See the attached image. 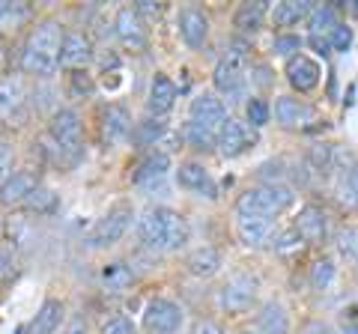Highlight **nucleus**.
<instances>
[{
    "instance_id": "1",
    "label": "nucleus",
    "mask_w": 358,
    "mask_h": 334,
    "mask_svg": "<svg viewBox=\"0 0 358 334\" xmlns=\"http://www.w3.org/2000/svg\"><path fill=\"white\" fill-rule=\"evenodd\" d=\"M138 236L152 251H179L188 242V224L173 209L152 206L138 218Z\"/></svg>"
},
{
    "instance_id": "2",
    "label": "nucleus",
    "mask_w": 358,
    "mask_h": 334,
    "mask_svg": "<svg viewBox=\"0 0 358 334\" xmlns=\"http://www.w3.org/2000/svg\"><path fill=\"white\" fill-rule=\"evenodd\" d=\"M63 36L66 30L60 27V21H42L33 27L24 54H21V66L30 75H54L60 66V51H63Z\"/></svg>"
},
{
    "instance_id": "3",
    "label": "nucleus",
    "mask_w": 358,
    "mask_h": 334,
    "mask_svg": "<svg viewBox=\"0 0 358 334\" xmlns=\"http://www.w3.org/2000/svg\"><path fill=\"white\" fill-rule=\"evenodd\" d=\"M296 203V191L284 182H260L251 185L236 197V215H260V218H278Z\"/></svg>"
},
{
    "instance_id": "4",
    "label": "nucleus",
    "mask_w": 358,
    "mask_h": 334,
    "mask_svg": "<svg viewBox=\"0 0 358 334\" xmlns=\"http://www.w3.org/2000/svg\"><path fill=\"white\" fill-rule=\"evenodd\" d=\"M248 69H251V48L248 42H233L227 54L215 63L212 72V84L215 90L227 99H242L245 84H248Z\"/></svg>"
},
{
    "instance_id": "5",
    "label": "nucleus",
    "mask_w": 358,
    "mask_h": 334,
    "mask_svg": "<svg viewBox=\"0 0 358 334\" xmlns=\"http://www.w3.org/2000/svg\"><path fill=\"white\" fill-rule=\"evenodd\" d=\"M254 305H257V277L245 275V272L227 277L224 286L218 289V307L230 317L248 314Z\"/></svg>"
},
{
    "instance_id": "6",
    "label": "nucleus",
    "mask_w": 358,
    "mask_h": 334,
    "mask_svg": "<svg viewBox=\"0 0 358 334\" xmlns=\"http://www.w3.org/2000/svg\"><path fill=\"white\" fill-rule=\"evenodd\" d=\"M272 117L281 129L287 131H305L310 126L320 122L317 108L308 105L305 99H296V96H278L275 105H272Z\"/></svg>"
},
{
    "instance_id": "7",
    "label": "nucleus",
    "mask_w": 358,
    "mask_h": 334,
    "mask_svg": "<svg viewBox=\"0 0 358 334\" xmlns=\"http://www.w3.org/2000/svg\"><path fill=\"white\" fill-rule=\"evenodd\" d=\"M131 206L129 203H117L114 209H108L105 218H99V224L93 227L90 233V248H110V245H117L122 236H126V230L131 224Z\"/></svg>"
},
{
    "instance_id": "8",
    "label": "nucleus",
    "mask_w": 358,
    "mask_h": 334,
    "mask_svg": "<svg viewBox=\"0 0 358 334\" xmlns=\"http://www.w3.org/2000/svg\"><path fill=\"white\" fill-rule=\"evenodd\" d=\"M182 319H185L182 307L171 302V298H152L147 310H143V328L150 334H176L182 328Z\"/></svg>"
},
{
    "instance_id": "9",
    "label": "nucleus",
    "mask_w": 358,
    "mask_h": 334,
    "mask_svg": "<svg viewBox=\"0 0 358 334\" xmlns=\"http://www.w3.org/2000/svg\"><path fill=\"white\" fill-rule=\"evenodd\" d=\"M188 122L206 129L209 135H215L218 140V131L221 126L227 122V108L215 93H200L197 99H192V108H188Z\"/></svg>"
},
{
    "instance_id": "10",
    "label": "nucleus",
    "mask_w": 358,
    "mask_h": 334,
    "mask_svg": "<svg viewBox=\"0 0 358 334\" xmlns=\"http://www.w3.org/2000/svg\"><path fill=\"white\" fill-rule=\"evenodd\" d=\"M48 131L54 143L66 152H78L81 150V140H84V129H81V117L75 114L72 108H60L54 110V117L48 122Z\"/></svg>"
},
{
    "instance_id": "11",
    "label": "nucleus",
    "mask_w": 358,
    "mask_h": 334,
    "mask_svg": "<svg viewBox=\"0 0 358 334\" xmlns=\"http://www.w3.org/2000/svg\"><path fill=\"white\" fill-rule=\"evenodd\" d=\"M284 75H287V81H289V87H293L296 93H313L320 87V81H322V66L310 57V54H296V57H289L287 60V69H284Z\"/></svg>"
},
{
    "instance_id": "12",
    "label": "nucleus",
    "mask_w": 358,
    "mask_h": 334,
    "mask_svg": "<svg viewBox=\"0 0 358 334\" xmlns=\"http://www.w3.org/2000/svg\"><path fill=\"white\" fill-rule=\"evenodd\" d=\"M293 227H296V233L301 236L305 245H322L329 239V215H326V209L317 206V203L301 206L296 221H293Z\"/></svg>"
},
{
    "instance_id": "13",
    "label": "nucleus",
    "mask_w": 358,
    "mask_h": 334,
    "mask_svg": "<svg viewBox=\"0 0 358 334\" xmlns=\"http://www.w3.org/2000/svg\"><path fill=\"white\" fill-rule=\"evenodd\" d=\"M215 147H218V152L224 155V159H236V155L248 152L254 147V131L245 126V122L227 117V122H224L221 131H218Z\"/></svg>"
},
{
    "instance_id": "14",
    "label": "nucleus",
    "mask_w": 358,
    "mask_h": 334,
    "mask_svg": "<svg viewBox=\"0 0 358 334\" xmlns=\"http://www.w3.org/2000/svg\"><path fill=\"white\" fill-rule=\"evenodd\" d=\"M167 170H171V155L155 150L150 152L147 159H143L138 164V173H134V182H138V188H143V191H164V180H167Z\"/></svg>"
},
{
    "instance_id": "15",
    "label": "nucleus",
    "mask_w": 358,
    "mask_h": 334,
    "mask_svg": "<svg viewBox=\"0 0 358 334\" xmlns=\"http://www.w3.org/2000/svg\"><path fill=\"white\" fill-rule=\"evenodd\" d=\"M114 27H117V39L126 48H131V51L147 48V27H143V18L138 15V9L134 6H122L120 9Z\"/></svg>"
},
{
    "instance_id": "16",
    "label": "nucleus",
    "mask_w": 358,
    "mask_h": 334,
    "mask_svg": "<svg viewBox=\"0 0 358 334\" xmlns=\"http://www.w3.org/2000/svg\"><path fill=\"white\" fill-rule=\"evenodd\" d=\"M236 236L245 248H263L275 236V221L260 215H236Z\"/></svg>"
},
{
    "instance_id": "17",
    "label": "nucleus",
    "mask_w": 358,
    "mask_h": 334,
    "mask_svg": "<svg viewBox=\"0 0 358 334\" xmlns=\"http://www.w3.org/2000/svg\"><path fill=\"white\" fill-rule=\"evenodd\" d=\"M179 36L188 48H203L206 39H209V18L203 9L197 6H185L179 13Z\"/></svg>"
},
{
    "instance_id": "18",
    "label": "nucleus",
    "mask_w": 358,
    "mask_h": 334,
    "mask_svg": "<svg viewBox=\"0 0 358 334\" xmlns=\"http://www.w3.org/2000/svg\"><path fill=\"white\" fill-rule=\"evenodd\" d=\"M90 60H93V42H90V36H84L81 30H69V33L63 36L60 66H66V69H75V72H81Z\"/></svg>"
},
{
    "instance_id": "19",
    "label": "nucleus",
    "mask_w": 358,
    "mask_h": 334,
    "mask_svg": "<svg viewBox=\"0 0 358 334\" xmlns=\"http://www.w3.org/2000/svg\"><path fill=\"white\" fill-rule=\"evenodd\" d=\"M310 9L313 3H308V0H281V3L268 6V21L281 33H289V27H296L299 21H308Z\"/></svg>"
},
{
    "instance_id": "20",
    "label": "nucleus",
    "mask_w": 358,
    "mask_h": 334,
    "mask_svg": "<svg viewBox=\"0 0 358 334\" xmlns=\"http://www.w3.org/2000/svg\"><path fill=\"white\" fill-rule=\"evenodd\" d=\"M176 182L185 191H200L206 197H215V185H212L209 170L200 161H182L176 167Z\"/></svg>"
},
{
    "instance_id": "21",
    "label": "nucleus",
    "mask_w": 358,
    "mask_h": 334,
    "mask_svg": "<svg viewBox=\"0 0 358 334\" xmlns=\"http://www.w3.org/2000/svg\"><path fill=\"white\" fill-rule=\"evenodd\" d=\"M176 105V84L167 75H155L150 81V96H147V108L152 117H164L167 110H173Z\"/></svg>"
},
{
    "instance_id": "22",
    "label": "nucleus",
    "mask_w": 358,
    "mask_h": 334,
    "mask_svg": "<svg viewBox=\"0 0 358 334\" xmlns=\"http://www.w3.org/2000/svg\"><path fill=\"white\" fill-rule=\"evenodd\" d=\"M36 176L21 170V173H13L9 180L0 185V203L3 206H24V200L36 191Z\"/></svg>"
},
{
    "instance_id": "23",
    "label": "nucleus",
    "mask_w": 358,
    "mask_h": 334,
    "mask_svg": "<svg viewBox=\"0 0 358 334\" xmlns=\"http://www.w3.org/2000/svg\"><path fill=\"white\" fill-rule=\"evenodd\" d=\"M289 314H287V307L281 302H266L260 307V314H257V326L254 331L257 334H289Z\"/></svg>"
},
{
    "instance_id": "24",
    "label": "nucleus",
    "mask_w": 358,
    "mask_h": 334,
    "mask_svg": "<svg viewBox=\"0 0 358 334\" xmlns=\"http://www.w3.org/2000/svg\"><path fill=\"white\" fill-rule=\"evenodd\" d=\"M24 81L18 75H6L0 78V119H13L21 105H24Z\"/></svg>"
},
{
    "instance_id": "25",
    "label": "nucleus",
    "mask_w": 358,
    "mask_h": 334,
    "mask_svg": "<svg viewBox=\"0 0 358 334\" xmlns=\"http://www.w3.org/2000/svg\"><path fill=\"white\" fill-rule=\"evenodd\" d=\"M221 266H224V257H221L218 248H212V245L194 248V251L185 257V269L192 272L194 277H212V275H218Z\"/></svg>"
},
{
    "instance_id": "26",
    "label": "nucleus",
    "mask_w": 358,
    "mask_h": 334,
    "mask_svg": "<svg viewBox=\"0 0 358 334\" xmlns=\"http://www.w3.org/2000/svg\"><path fill=\"white\" fill-rule=\"evenodd\" d=\"M334 194H338V203L346 212L358 209V161L346 164L338 170V185H334Z\"/></svg>"
},
{
    "instance_id": "27",
    "label": "nucleus",
    "mask_w": 358,
    "mask_h": 334,
    "mask_svg": "<svg viewBox=\"0 0 358 334\" xmlns=\"http://www.w3.org/2000/svg\"><path fill=\"white\" fill-rule=\"evenodd\" d=\"M102 135L108 143H120L131 135V117L126 108L120 105H110L105 114H102Z\"/></svg>"
},
{
    "instance_id": "28",
    "label": "nucleus",
    "mask_w": 358,
    "mask_h": 334,
    "mask_svg": "<svg viewBox=\"0 0 358 334\" xmlns=\"http://www.w3.org/2000/svg\"><path fill=\"white\" fill-rule=\"evenodd\" d=\"M268 18V6L263 0H251V3H242L236 9V15H233V27L239 33H257Z\"/></svg>"
},
{
    "instance_id": "29",
    "label": "nucleus",
    "mask_w": 358,
    "mask_h": 334,
    "mask_svg": "<svg viewBox=\"0 0 358 334\" xmlns=\"http://www.w3.org/2000/svg\"><path fill=\"white\" fill-rule=\"evenodd\" d=\"M60 322H63V302H57V298H48V302L39 307V314L33 317L30 334H57Z\"/></svg>"
},
{
    "instance_id": "30",
    "label": "nucleus",
    "mask_w": 358,
    "mask_h": 334,
    "mask_svg": "<svg viewBox=\"0 0 358 334\" xmlns=\"http://www.w3.org/2000/svg\"><path fill=\"white\" fill-rule=\"evenodd\" d=\"M341 21V6L338 3H322V6H313L310 15H308V27H310V36H329L331 27Z\"/></svg>"
},
{
    "instance_id": "31",
    "label": "nucleus",
    "mask_w": 358,
    "mask_h": 334,
    "mask_svg": "<svg viewBox=\"0 0 358 334\" xmlns=\"http://www.w3.org/2000/svg\"><path fill=\"white\" fill-rule=\"evenodd\" d=\"M30 18V6L18 3V0H0V33L15 30Z\"/></svg>"
},
{
    "instance_id": "32",
    "label": "nucleus",
    "mask_w": 358,
    "mask_h": 334,
    "mask_svg": "<svg viewBox=\"0 0 358 334\" xmlns=\"http://www.w3.org/2000/svg\"><path fill=\"white\" fill-rule=\"evenodd\" d=\"M334 277H338V266H334L331 257L313 260V266H310V286L313 289H329L334 284Z\"/></svg>"
},
{
    "instance_id": "33",
    "label": "nucleus",
    "mask_w": 358,
    "mask_h": 334,
    "mask_svg": "<svg viewBox=\"0 0 358 334\" xmlns=\"http://www.w3.org/2000/svg\"><path fill=\"white\" fill-rule=\"evenodd\" d=\"M164 135H167V126H164L162 117L141 122L138 131H134V138H138V143H143V147H159Z\"/></svg>"
},
{
    "instance_id": "34",
    "label": "nucleus",
    "mask_w": 358,
    "mask_h": 334,
    "mask_svg": "<svg viewBox=\"0 0 358 334\" xmlns=\"http://www.w3.org/2000/svg\"><path fill=\"white\" fill-rule=\"evenodd\" d=\"M301 45H305V39L299 36V33H278L275 42H272V51L278 54V57H296V54H301Z\"/></svg>"
},
{
    "instance_id": "35",
    "label": "nucleus",
    "mask_w": 358,
    "mask_h": 334,
    "mask_svg": "<svg viewBox=\"0 0 358 334\" xmlns=\"http://www.w3.org/2000/svg\"><path fill=\"white\" fill-rule=\"evenodd\" d=\"M24 206L30 209V212H54L57 209V194L51 191V188H36L27 200H24Z\"/></svg>"
},
{
    "instance_id": "36",
    "label": "nucleus",
    "mask_w": 358,
    "mask_h": 334,
    "mask_svg": "<svg viewBox=\"0 0 358 334\" xmlns=\"http://www.w3.org/2000/svg\"><path fill=\"white\" fill-rule=\"evenodd\" d=\"M245 119H248L254 129L266 126V122L272 119V105H268L266 99H251V102L245 105Z\"/></svg>"
},
{
    "instance_id": "37",
    "label": "nucleus",
    "mask_w": 358,
    "mask_h": 334,
    "mask_svg": "<svg viewBox=\"0 0 358 334\" xmlns=\"http://www.w3.org/2000/svg\"><path fill=\"white\" fill-rule=\"evenodd\" d=\"M329 42H331V51L346 54L352 48V27L346 24V21H338V24L331 27V33H329Z\"/></svg>"
},
{
    "instance_id": "38",
    "label": "nucleus",
    "mask_w": 358,
    "mask_h": 334,
    "mask_svg": "<svg viewBox=\"0 0 358 334\" xmlns=\"http://www.w3.org/2000/svg\"><path fill=\"white\" fill-rule=\"evenodd\" d=\"M338 334H358V302H350L338 314Z\"/></svg>"
},
{
    "instance_id": "39",
    "label": "nucleus",
    "mask_w": 358,
    "mask_h": 334,
    "mask_svg": "<svg viewBox=\"0 0 358 334\" xmlns=\"http://www.w3.org/2000/svg\"><path fill=\"white\" fill-rule=\"evenodd\" d=\"M185 140L192 143L194 150H212L215 147V135H209L206 129L194 126V122H185Z\"/></svg>"
},
{
    "instance_id": "40",
    "label": "nucleus",
    "mask_w": 358,
    "mask_h": 334,
    "mask_svg": "<svg viewBox=\"0 0 358 334\" xmlns=\"http://www.w3.org/2000/svg\"><path fill=\"white\" fill-rule=\"evenodd\" d=\"M13 167H15V152H13V143L0 140V185H3L9 176H13Z\"/></svg>"
},
{
    "instance_id": "41",
    "label": "nucleus",
    "mask_w": 358,
    "mask_h": 334,
    "mask_svg": "<svg viewBox=\"0 0 358 334\" xmlns=\"http://www.w3.org/2000/svg\"><path fill=\"white\" fill-rule=\"evenodd\" d=\"M102 277H105V284H108V286L120 289L122 284H129V281H131V272H129V269H126V266H122V263H114V266H108Z\"/></svg>"
},
{
    "instance_id": "42",
    "label": "nucleus",
    "mask_w": 358,
    "mask_h": 334,
    "mask_svg": "<svg viewBox=\"0 0 358 334\" xmlns=\"http://www.w3.org/2000/svg\"><path fill=\"white\" fill-rule=\"evenodd\" d=\"M102 334H134V328H131V322L126 317H114L102 326Z\"/></svg>"
},
{
    "instance_id": "43",
    "label": "nucleus",
    "mask_w": 358,
    "mask_h": 334,
    "mask_svg": "<svg viewBox=\"0 0 358 334\" xmlns=\"http://www.w3.org/2000/svg\"><path fill=\"white\" fill-rule=\"evenodd\" d=\"M299 334H338V328H334L331 322H326V319H310V322L301 326Z\"/></svg>"
},
{
    "instance_id": "44",
    "label": "nucleus",
    "mask_w": 358,
    "mask_h": 334,
    "mask_svg": "<svg viewBox=\"0 0 358 334\" xmlns=\"http://www.w3.org/2000/svg\"><path fill=\"white\" fill-rule=\"evenodd\" d=\"M192 334H224V328L218 326V322H212V319H197Z\"/></svg>"
},
{
    "instance_id": "45",
    "label": "nucleus",
    "mask_w": 358,
    "mask_h": 334,
    "mask_svg": "<svg viewBox=\"0 0 358 334\" xmlns=\"http://www.w3.org/2000/svg\"><path fill=\"white\" fill-rule=\"evenodd\" d=\"M308 45L317 51V54H322V57H329V54H331V42H329V36H308Z\"/></svg>"
},
{
    "instance_id": "46",
    "label": "nucleus",
    "mask_w": 358,
    "mask_h": 334,
    "mask_svg": "<svg viewBox=\"0 0 358 334\" xmlns=\"http://www.w3.org/2000/svg\"><path fill=\"white\" fill-rule=\"evenodd\" d=\"M72 81H75V90H78V93H87V96L93 93V81H90V75H87V72H75V75H72Z\"/></svg>"
},
{
    "instance_id": "47",
    "label": "nucleus",
    "mask_w": 358,
    "mask_h": 334,
    "mask_svg": "<svg viewBox=\"0 0 358 334\" xmlns=\"http://www.w3.org/2000/svg\"><path fill=\"white\" fill-rule=\"evenodd\" d=\"M134 9H138V15H141V18H143V15H147V18H155V15L162 13V3H152V0H141V3L134 6Z\"/></svg>"
},
{
    "instance_id": "48",
    "label": "nucleus",
    "mask_w": 358,
    "mask_h": 334,
    "mask_svg": "<svg viewBox=\"0 0 358 334\" xmlns=\"http://www.w3.org/2000/svg\"><path fill=\"white\" fill-rule=\"evenodd\" d=\"M66 334H87V326H84V319H75L69 328H66Z\"/></svg>"
},
{
    "instance_id": "49",
    "label": "nucleus",
    "mask_w": 358,
    "mask_h": 334,
    "mask_svg": "<svg viewBox=\"0 0 358 334\" xmlns=\"http://www.w3.org/2000/svg\"><path fill=\"white\" fill-rule=\"evenodd\" d=\"M6 269H9V260L3 257V254H0V277H3V275H6Z\"/></svg>"
},
{
    "instance_id": "50",
    "label": "nucleus",
    "mask_w": 358,
    "mask_h": 334,
    "mask_svg": "<svg viewBox=\"0 0 358 334\" xmlns=\"http://www.w3.org/2000/svg\"><path fill=\"white\" fill-rule=\"evenodd\" d=\"M239 334H257V331H239Z\"/></svg>"
}]
</instances>
